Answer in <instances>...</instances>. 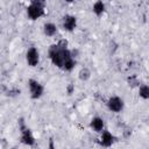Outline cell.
<instances>
[{
	"label": "cell",
	"instance_id": "cell-1",
	"mask_svg": "<svg viewBox=\"0 0 149 149\" xmlns=\"http://www.w3.org/2000/svg\"><path fill=\"white\" fill-rule=\"evenodd\" d=\"M47 7V0H30L27 7V16L31 21H36L44 16Z\"/></svg>",
	"mask_w": 149,
	"mask_h": 149
},
{
	"label": "cell",
	"instance_id": "cell-2",
	"mask_svg": "<svg viewBox=\"0 0 149 149\" xmlns=\"http://www.w3.org/2000/svg\"><path fill=\"white\" fill-rule=\"evenodd\" d=\"M27 84H28L30 98L33 100H38L40 98H42V95L44 94V86L42 83H40L37 79L30 78V79H28Z\"/></svg>",
	"mask_w": 149,
	"mask_h": 149
},
{
	"label": "cell",
	"instance_id": "cell-3",
	"mask_svg": "<svg viewBox=\"0 0 149 149\" xmlns=\"http://www.w3.org/2000/svg\"><path fill=\"white\" fill-rule=\"evenodd\" d=\"M19 123H20V133H21L20 140H21V142H22L23 144L28 146V147L34 146L35 142H36V140H35V136H34L33 132L26 126V123H24V121H23L22 119H20Z\"/></svg>",
	"mask_w": 149,
	"mask_h": 149
},
{
	"label": "cell",
	"instance_id": "cell-4",
	"mask_svg": "<svg viewBox=\"0 0 149 149\" xmlns=\"http://www.w3.org/2000/svg\"><path fill=\"white\" fill-rule=\"evenodd\" d=\"M107 108L113 113H121L125 108V100L119 95H112L106 101Z\"/></svg>",
	"mask_w": 149,
	"mask_h": 149
},
{
	"label": "cell",
	"instance_id": "cell-5",
	"mask_svg": "<svg viewBox=\"0 0 149 149\" xmlns=\"http://www.w3.org/2000/svg\"><path fill=\"white\" fill-rule=\"evenodd\" d=\"M26 63L30 68H35L40 63V51L36 47H30L26 51Z\"/></svg>",
	"mask_w": 149,
	"mask_h": 149
},
{
	"label": "cell",
	"instance_id": "cell-6",
	"mask_svg": "<svg viewBox=\"0 0 149 149\" xmlns=\"http://www.w3.org/2000/svg\"><path fill=\"white\" fill-rule=\"evenodd\" d=\"M62 28L68 33H72L77 28V17L72 14L64 15L62 17Z\"/></svg>",
	"mask_w": 149,
	"mask_h": 149
},
{
	"label": "cell",
	"instance_id": "cell-7",
	"mask_svg": "<svg viewBox=\"0 0 149 149\" xmlns=\"http://www.w3.org/2000/svg\"><path fill=\"white\" fill-rule=\"evenodd\" d=\"M115 142V136L107 129H104L100 132V136H99V144L101 147H112L113 143Z\"/></svg>",
	"mask_w": 149,
	"mask_h": 149
},
{
	"label": "cell",
	"instance_id": "cell-8",
	"mask_svg": "<svg viewBox=\"0 0 149 149\" xmlns=\"http://www.w3.org/2000/svg\"><path fill=\"white\" fill-rule=\"evenodd\" d=\"M90 128L95 133H100L105 129V120L101 116H93L90 121Z\"/></svg>",
	"mask_w": 149,
	"mask_h": 149
},
{
	"label": "cell",
	"instance_id": "cell-9",
	"mask_svg": "<svg viewBox=\"0 0 149 149\" xmlns=\"http://www.w3.org/2000/svg\"><path fill=\"white\" fill-rule=\"evenodd\" d=\"M92 12L98 17L102 16L105 14V12H106V5H105V2L102 0H95V2L92 6Z\"/></svg>",
	"mask_w": 149,
	"mask_h": 149
},
{
	"label": "cell",
	"instance_id": "cell-10",
	"mask_svg": "<svg viewBox=\"0 0 149 149\" xmlns=\"http://www.w3.org/2000/svg\"><path fill=\"white\" fill-rule=\"evenodd\" d=\"M58 31L57 26L54 22H45L43 24V34L48 37H54Z\"/></svg>",
	"mask_w": 149,
	"mask_h": 149
},
{
	"label": "cell",
	"instance_id": "cell-11",
	"mask_svg": "<svg viewBox=\"0 0 149 149\" xmlns=\"http://www.w3.org/2000/svg\"><path fill=\"white\" fill-rule=\"evenodd\" d=\"M76 65H77V59H76L74 56H71V57H69V58L63 63L62 70L65 71V72H71V71L76 68Z\"/></svg>",
	"mask_w": 149,
	"mask_h": 149
},
{
	"label": "cell",
	"instance_id": "cell-12",
	"mask_svg": "<svg viewBox=\"0 0 149 149\" xmlns=\"http://www.w3.org/2000/svg\"><path fill=\"white\" fill-rule=\"evenodd\" d=\"M137 87H139V97L143 100H148L149 99V86L147 84H141Z\"/></svg>",
	"mask_w": 149,
	"mask_h": 149
},
{
	"label": "cell",
	"instance_id": "cell-13",
	"mask_svg": "<svg viewBox=\"0 0 149 149\" xmlns=\"http://www.w3.org/2000/svg\"><path fill=\"white\" fill-rule=\"evenodd\" d=\"M78 78L81 80V81H87L90 78H91V71L90 69L87 68H81L78 72Z\"/></svg>",
	"mask_w": 149,
	"mask_h": 149
},
{
	"label": "cell",
	"instance_id": "cell-14",
	"mask_svg": "<svg viewBox=\"0 0 149 149\" xmlns=\"http://www.w3.org/2000/svg\"><path fill=\"white\" fill-rule=\"evenodd\" d=\"M127 83H128V85L130 87H136V86L140 85V80H139V78H137L136 74H130L127 78Z\"/></svg>",
	"mask_w": 149,
	"mask_h": 149
},
{
	"label": "cell",
	"instance_id": "cell-15",
	"mask_svg": "<svg viewBox=\"0 0 149 149\" xmlns=\"http://www.w3.org/2000/svg\"><path fill=\"white\" fill-rule=\"evenodd\" d=\"M20 93H21L20 88H10V90L6 91V94L8 97H17V95H20Z\"/></svg>",
	"mask_w": 149,
	"mask_h": 149
},
{
	"label": "cell",
	"instance_id": "cell-16",
	"mask_svg": "<svg viewBox=\"0 0 149 149\" xmlns=\"http://www.w3.org/2000/svg\"><path fill=\"white\" fill-rule=\"evenodd\" d=\"M66 92H68V94L70 95V94H72L73 92H74V85L72 84V83H70L69 85H68V87H66Z\"/></svg>",
	"mask_w": 149,
	"mask_h": 149
},
{
	"label": "cell",
	"instance_id": "cell-17",
	"mask_svg": "<svg viewBox=\"0 0 149 149\" xmlns=\"http://www.w3.org/2000/svg\"><path fill=\"white\" fill-rule=\"evenodd\" d=\"M65 2H68V3H72V2H74L76 0H64Z\"/></svg>",
	"mask_w": 149,
	"mask_h": 149
},
{
	"label": "cell",
	"instance_id": "cell-18",
	"mask_svg": "<svg viewBox=\"0 0 149 149\" xmlns=\"http://www.w3.org/2000/svg\"><path fill=\"white\" fill-rule=\"evenodd\" d=\"M29 1H30V0H29Z\"/></svg>",
	"mask_w": 149,
	"mask_h": 149
},
{
	"label": "cell",
	"instance_id": "cell-19",
	"mask_svg": "<svg viewBox=\"0 0 149 149\" xmlns=\"http://www.w3.org/2000/svg\"><path fill=\"white\" fill-rule=\"evenodd\" d=\"M0 19H1V17H0Z\"/></svg>",
	"mask_w": 149,
	"mask_h": 149
}]
</instances>
